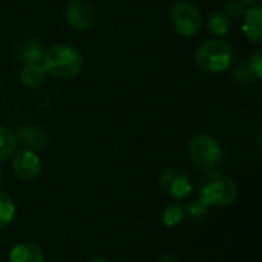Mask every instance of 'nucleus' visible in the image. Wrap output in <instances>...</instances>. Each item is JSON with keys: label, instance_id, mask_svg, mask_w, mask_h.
<instances>
[{"label": "nucleus", "instance_id": "nucleus-1", "mask_svg": "<svg viewBox=\"0 0 262 262\" xmlns=\"http://www.w3.org/2000/svg\"><path fill=\"white\" fill-rule=\"evenodd\" d=\"M40 64L48 75L58 80H69L80 74L83 68V57L75 46L58 43L43 52Z\"/></svg>", "mask_w": 262, "mask_h": 262}, {"label": "nucleus", "instance_id": "nucleus-2", "mask_svg": "<svg viewBox=\"0 0 262 262\" xmlns=\"http://www.w3.org/2000/svg\"><path fill=\"white\" fill-rule=\"evenodd\" d=\"M198 193L201 201L209 207H227L236 201L238 186L229 175L209 172L201 178Z\"/></svg>", "mask_w": 262, "mask_h": 262}, {"label": "nucleus", "instance_id": "nucleus-3", "mask_svg": "<svg viewBox=\"0 0 262 262\" xmlns=\"http://www.w3.org/2000/svg\"><path fill=\"white\" fill-rule=\"evenodd\" d=\"M233 61V48L223 38H213L204 41L195 52L196 66L209 74L224 72Z\"/></svg>", "mask_w": 262, "mask_h": 262}, {"label": "nucleus", "instance_id": "nucleus-4", "mask_svg": "<svg viewBox=\"0 0 262 262\" xmlns=\"http://www.w3.org/2000/svg\"><path fill=\"white\" fill-rule=\"evenodd\" d=\"M189 157L198 170L209 173L220 167L223 150L215 138L206 134H198L189 143Z\"/></svg>", "mask_w": 262, "mask_h": 262}, {"label": "nucleus", "instance_id": "nucleus-5", "mask_svg": "<svg viewBox=\"0 0 262 262\" xmlns=\"http://www.w3.org/2000/svg\"><path fill=\"white\" fill-rule=\"evenodd\" d=\"M170 23L183 37H193L203 28V14L200 8L189 0H178L170 8Z\"/></svg>", "mask_w": 262, "mask_h": 262}, {"label": "nucleus", "instance_id": "nucleus-6", "mask_svg": "<svg viewBox=\"0 0 262 262\" xmlns=\"http://www.w3.org/2000/svg\"><path fill=\"white\" fill-rule=\"evenodd\" d=\"M160 186L169 196L175 200H184L193 190L189 175L177 167H169L161 173Z\"/></svg>", "mask_w": 262, "mask_h": 262}, {"label": "nucleus", "instance_id": "nucleus-7", "mask_svg": "<svg viewBox=\"0 0 262 262\" xmlns=\"http://www.w3.org/2000/svg\"><path fill=\"white\" fill-rule=\"evenodd\" d=\"M12 170L23 181H32L38 178L41 172V161L37 152L21 149L12 155Z\"/></svg>", "mask_w": 262, "mask_h": 262}, {"label": "nucleus", "instance_id": "nucleus-8", "mask_svg": "<svg viewBox=\"0 0 262 262\" xmlns=\"http://www.w3.org/2000/svg\"><path fill=\"white\" fill-rule=\"evenodd\" d=\"M66 20L68 23L78 31L89 29L95 20L94 6L88 0H71L66 6Z\"/></svg>", "mask_w": 262, "mask_h": 262}, {"label": "nucleus", "instance_id": "nucleus-9", "mask_svg": "<svg viewBox=\"0 0 262 262\" xmlns=\"http://www.w3.org/2000/svg\"><path fill=\"white\" fill-rule=\"evenodd\" d=\"M15 138H17V143H20L25 149L32 150V152L43 150L46 147V143H48L45 130L34 123L20 124L17 127Z\"/></svg>", "mask_w": 262, "mask_h": 262}, {"label": "nucleus", "instance_id": "nucleus-10", "mask_svg": "<svg viewBox=\"0 0 262 262\" xmlns=\"http://www.w3.org/2000/svg\"><path fill=\"white\" fill-rule=\"evenodd\" d=\"M243 32L252 43L259 45L262 41V8L259 5L246 9Z\"/></svg>", "mask_w": 262, "mask_h": 262}, {"label": "nucleus", "instance_id": "nucleus-11", "mask_svg": "<svg viewBox=\"0 0 262 262\" xmlns=\"http://www.w3.org/2000/svg\"><path fill=\"white\" fill-rule=\"evenodd\" d=\"M9 262H45L41 249L32 243H20L9 252Z\"/></svg>", "mask_w": 262, "mask_h": 262}, {"label": "nucleus", "instance_id": "nucleus-12", "mask_svg": "<svg viewBox=\"0 0 262 262\" xmlns=\"http://www.w3.org/2000/svg\"><path fill=\"white\" fill-rule=\"evenodd\" d=\"M46 71L43 69V66L40 63L37 64H25L20 71V83L28 88V89H37L40 88L45 81H46Z\"/></svg>", "mask_w": 262, "mask_h": 262}, {"label": "nucleus", "instance_id": "nucleus-13", "mask_svg": "<svg viewBox=\"0 0 262 262\" xmlns=\"http://www.w3.org/2000/svg\"><path fill=\"white\" fill-rule=\"evenodd\" d=\"M43 52H45V49L38 41L28 40L20 46V49L17 52V58L23 66L25 64H37L41 61Z\"/></svg>", "mask_w": 262, "mask_h": 262}, {"label": "nucleus", "instance_id": "nucleus-14", "mask_svg": "<svg viewBox=\"0 0 262 262\" xmlns=\"http://www.w3.org/2000/svg\"><path fill=\"white\" fill-rule=\"evenodd\" d=\"M207 26L213 35L224 37L226 34H229V31L232 28V20L229 18V15L224 11L216 9V11L210 12L209 18H207Z\"/></svg>", "mask_w": 262, "mask_h": 262}, {"label": "nucleus", "instance_id": "nucleus-15", "mask_svg": "<svg viewBox=\"0 0 262 262\" xmlns=\"http://www.w3.org/2000/svg\"><path fill=\"white\" fill-rule=\"evenodd\" d=\"M17 150V138L15 134L6 127L0 124V161L9 160Z\"/></svg>", "mask_w": 262, "mask_h": 262}, {"label": "nucleus", "instance_id": "nucleus-16", "mask_svg": "<svg viewBox=\"0 0 262 262\" xmlns=\"http://www.w3.org/2000/svg\"><path fill=\"white\" fill-rule=\"evenodd\" d=\"M15 216V204L6 193H0V230L8 227Z\"/></svg>", "mask_w": 262, "mask_h": 262}, {"label": "nucleus", "instance_id": "nucleus-17", "mask_svg": "<svg viewBox=\"0 0 262 262\" xmlns=\"http://www.w3.org/2000/svg\"><path fill=\"white\" fill-rule=\"evenodd\" d=\"M186 215V209L183 204H170L163 210V216L161 221L167 226V227H177L178 224L183 223Z\"/></svg>", "mask_w": 262, "mask_h": 262}, {"label": "nucleus", "instance_id": "nucleus-18", "mask_svg": "<svg viewBox=\"0 0 262 262\" xmlns=\"http://www.w3.org/2000/svg\"><path fill=\"white\" fill-rule=\"evenodd\" d=\"M184 209H186V213L189 215V220L192 223H201L209 215V206H206L201 200L189 203L187 207H184Z\"/></svg>", "mask_w": 262, "mask_h": 262}, {"label": "nucleus", "instance_id": "nucleus-19", "mask_svg": "<svg viewBox=\"0 0 262 262\" xmlns=\"http://www.w3.org/2000/svg\"><path fill=\"white\" fill-rule=\"evenodd\" d=\"M224 12L229 15L230 20H239L244 17V12H246V5L241 2V0H230L227 5H226V9Z\"/></svg>", "mask_w": 262, "mask_h": 262}, {"label": "nucleus", "instance_id": "nucleus-20", "mask_svg": "<svg viewBox=\"0 0 262 262\" xmlns=\"http://www.w3.org/2000/svg\"><path fill=\"white\" fill-rule=\"evenodd\" d=\"M249 69L252 71V74H253V77H255L256 80L262 78V51L261 49L255 51V54L250 57Z\"/></svg>", "mask_w": 262, "mask_h": 262}, {"label": "nucleus", "instance_id": "nucleus-21", "mask_svg": "<svg viewBox=\"0 0 262 262\" xmlns=\"http://www.w3.org/2000/svg\"><path fill=\"white\" fill-rule=\"evenodd\" d=\"M235 77H236V80L238 81H241V83H252L253 81V74H252V71L249 69V66H244V64H241L239 68H236L235 69Z\"/></svg>", "mask_w": 262, "mask_h": 262}, {"label": "nucleus", "instance_id": "nucleus-22", "mask_svg": "<svg viewBox=\"0 0 262 262\" xmlns=\"http://www.w3.org/2000/svg\"><path fill=\"white\" fill-rule=\"evenodd\" d=\"M158 262H177V259L170 255H163V256H160Z\"/></svg>", "mask_w": 262, "mask_h": 262}, {"label": "nucleus", "instance_id": "nucleus-23", "mask_svg": "<svg viewBox=\"0 0 262 262\" xmlns=\"http://www.w3.org/2000/svg\"><path fill=\"white\" fill-rule=\"evenodd\" d=\"M241 2H243L244 5H247V6H256L259 0H241Z\"/></svg>", "mask_w": 262, "mask_h": 262}, {"label": "nucleus", "instance_id": "nucleus-24", "mask_svg": "<svg viewBox=\"0 0 262 262\" xmlns=\"http://www.w3.org/2000/svg\"><path fill=\"white\" fill-rule=\"evenodd\" d=\"M88 262H109L107 259H104V258H95V259H91V261Z\"/></svg>", "mask_w": 262, "mask_h": 262}, {"label": "nucleus", "instance_id": "nucleus-25", "mask_svg": "<svg viewBox=\"0 0 262 262\" xmlns=\"http://www.w3.org/2000/svg\"><path fill=\"white\" fill-rule=\"evenodd\" d=\"M0 181H2V173H0Z\"/></svg>", "mask_w": 262, "mask_h": 262}]
</instances>
